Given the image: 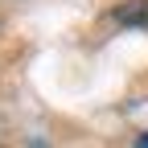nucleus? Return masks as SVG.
I'll return each mask as SVG.
<instances>
[{
	"label": "nucleus",
	"instance_id": "nucleus-3",
	"mask_svg": "<svg viewBox=\"0 0 148 148\" xmlns=\"http://www.w3.org/2000/svg\"><path fill=\"white\" fill-rule=\"evenodd\" d=\"M29 148H49V144H41V140H33V144H29Z\"/></svg>",
	"mask_w": 148,
	"mask_h": 148
},
{
	"label": "nucleus",
	"instance_id": "nucleus-2",
	"mask_svg": "<svg viewBox=\"0 0 148 148\" xmlns=\"http://www.w3.org/2000/svg\"><path fill=\"white\" fill-rule=\"evenodd\" d=\"M136 148H148V132H144V136H140V140H136Z\"/></svg>",
	"mask_w": 148,
	"mask_h": 148
},
{
	"label": "nucleus",
	"instance_id": "nucleus-1",
	"mask_svg": "<svg viewBox=\"0 0 148 148\" xmlns=\"http://www.w3.org/2000/svg\"><path fill=\"white\" fill-rule=\"evenodd\" d=\"M119 25H148V0H127V4L115 8Z\"/></svg>",
	"mask_w": 148,
	"mask_h": 148
}]
</instances>
